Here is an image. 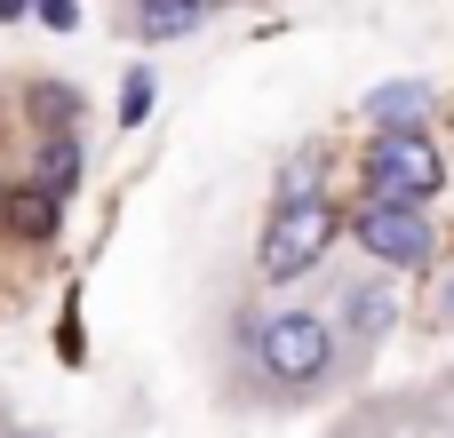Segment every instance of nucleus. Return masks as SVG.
Wrapping results in <instances>:
<instances>
[{"label": "nucleus", "mask_w": 454, "mask_h": 438, "mask_svg": "<svg viewBox=\"0 0 454 438\" xmlns=\"http://www.w3.org/2000/svg\"><path fill=\"white\" fill-rule=\"evenodd\" d=\"M40 184H48L56 199H72V184H80V136H72V128H48V136H40Z\"/></svg>", "instance_id": "1a4fd4ad"}, {"label": "nucleus", "mask_w": 454, "mask_h": 438, "mask_svg": "<svg viewBox=\"0 0 454 438\" xmlns=\"http://www.w3.org/2000/svg\"><path fill=\"white\" fill-rule=\"evenodd\" d=\"M439 184H447V168L423 144V128H383L367 144V199L375 207H423Z\"/></svg>", "instance_id": "f03ea898"}, {"label": "nucleus", "mask_w": 454, "mask_h": 438, "mask_svg": "<svg viewBox=\"0 0 454 438\" xmlns=\"http://www.w3.org/2000/svg\"><path fill=\"white\" fill-rule=\"evenodd\" d=\"M16 16H32V0H0V24H16Z\"/></svg>", "instance_id": "4468645a"}, {"label": "nucleus", "mask_w": 454, "mask_h": 438, "mask_svg": "<svg viewBox=\"0 0 454 438\" xmlns=\"http://www.w3.org/2000/svg\"><path fill=\"white\" fill-rule=\"evenodd\" d=\"M0 231H16V239H56V231H64V199H56L48 184H16V192H0Z\"/></svg>", "instance_id": "423d86ee"}, {"label": "nucleus", "mask_w": 454, "mask_h": 438, "mask_svg": "<svg viewBox=\"0 0 454 438\" xmlns=\"http://www.w3.org/2000/svg\"><path fill=\"white\" fill-rule=\"evenodd\" d=\"M255 367L279 399H303L335 375V327L319 311H271L255 319Z\"/></svg>", "instance_id": "f257e3e1"}, {"label": "nucleus", "mask_w": 454, "mask_h": 438, "mask_svg": "<svg viewBox=\"0 0 454 438\" xmlns=\"http://www.w3.org/2000/svg\"><path fill=\"white\" fill-rule=\"evenodd\" d=\"M335 223H343V215H335L327 199H287V207H271V223H263V247H255V271H263L271 287L303 279V271L327 255Z\"/></svg>", "instance_id": "7ed1b4c3"}, {"label": "nucleus", "mask_w": 454, "mask_h": 438, "mask_svg": "<svg viewBox=\"0 0 454 438\" xmlns=\"http://www.w3.org/2000/svg\"><path fill=\"white\" fill-rule=\"evenodd\" d=\"M207 16H215V0H128L120 32H128V40H144V48H160V40H184V32H200Z\"/></svg>", "instance_id": "39448f33"}, {"label": "nucleus", "mask_w": 454, "mask_h": 438, "mask_svg": "<svg viewBox=\"0 0 454 438\" xmlns=\"http://www.w3.org/2000/svg\"><path fill=\"white\" fill-rule=\"evenodd\" d=\"M32 16H40L48 32H72V24H80V8H72V0H32Z\"/></svg>", "instance_id": "ddd939ff"}, {"label": "nucleus", "mask_w": 454, "mask_h": 438, "mask_svg": "<svg viewBox=\"0 0 454 438\" xmlns=\"http://www.w3.org/2000/svg\"><path fill=\"white\" fill-rule=\"evenodd\" d=\"M24 104H32V120H40V128H64V120L80 112V96H72V88H48V80H32V88H24Z\"/></svg>", "instance_id": "9d476101"}, {"label": "nucleus", "mask_w": 454, "mask_h": 438, "mask_svg": "<svg viewBox=\"0 0 454 438\" xmlns=\"http://www.w3.org/2000/svg\"><path fill=\"white\" fill-rule=\"evenodd\" d=\"M351 231H359V247L375 255V263H399V271H415V263H431L439 255V231L423 223V207H359L351 215Z\"/></svg>", "instance_id": "20e7f679"}, {"label": "nucleus", "mask_w": 454, "mask_h": 438, "mask_svg": "<svg viewBox=\"0 0 454 438\" xmlns=\"http://www.w3.org/2000/svg\"><path fill=\"white\" fill-rule=\"evenodd\" d=\"M287 199H319V152H295L287 168H279V207Z\"/></svg>", "instance_id": "9b49d317"}, {"label": "nucleus", "mask_w": 454, "mask_h": 438, "mask_svg": "<svg viewBox=\"0 0 454 438\" xmlns=\"http://www.w3.org/2000/svg\"><path fill=\"white\" fill-rule=\"evenodd\" d=\"M343 327H351V343L359 351H375L391 327H399V303H391V287H375V279H359L351 295H343Z\"/></svg>", "instance_id": "0eeeda50"}, {"label": "nucleus", "mask_w": 454, "mask_h": 438, "mask_svg": "<svg viewBox=\"0 0 454 438\" xmlns=\"http://www.w3.org/2000/svg\"><path fill=\"white\" fill-rule=\"evenodd\" d=\"M152 112V72H128V88H120V128H136Z\"/></svg>", "instance_id": "f8f14e48"}, {"label": "nucleus", "mask_w": 454, "mask_h": 438, "mask_svg": "<svg viewBox=\"0 0 454 438\" xmlns=\"http://www.w3.org/2000/svg\"><path fill=\"white\" fill-rule=\"evenodd\" d=\"M423 112H431V88H423V80H391V88L367 96V120H375V128H415Z\"/></svg>", "instance_id": "6e6552de"}]
</instances>
